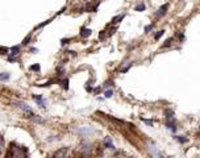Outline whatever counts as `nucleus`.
I'll use <instances>...</instances> for the list:
<instances>
[{"instance_id":"obj_1","label":"nucleus","mask_w":200,"mask_h":158,"mask_svg":"<svg viewBox=\"0 0 200 158\" xmlns=\"http://www.w3.org/2000/svg\"><path fill=\"white\" fill-rule=\"evenodd\" d=\"M13 156L16 158H28V150L24 146L20 148H13Z\"/></svg>"},{"instance_id":"obj_2","label":"nucleus","mask_w":200,"mask_h":158,"mask_svg":"<svg viewBox=\"0 0 200 158\" xmlns=\"http://www.w3.org/2000/svg\"><path fill=\"white\" fill-rule=\"evenodd\" d=\"M13 104H15L16 107H19L20 109H22L24 112H29V113H32V108H30L29 105H28L26 103H24V101H20V100H16L13 101Z\"/></svg>"},{"instance_id":"obj_3","label":"nucleus","mask_w":200,"mask_h":158,"mask_svg":"<svg viewBox=\"0 0 200 158\" xmlns=\"http://www.w3.org/2000/svg\"><path fill=\"white\" fill-rule=\"evenodd\" d=\"M167 8H168V4H163L162 7L155 12V16L157 17H163V16L166 15V12H167Z\"/></svg>"},{"instance_id":"obj_4","label":"nucleus","mask_w":200,"mask_h":158,"mask_svg":"<svg viewBox=\"0 0 200 158\" xmlns=\"http://www.w3.org/2000/svg\"><path fill=\"white\" fill-rule=\"evenodd\" d=\"M66 153H67V148H62L55 151L53 158H66Z\"/></svg>"},{"instance_id":"obj_5","label":"nucleus","mask_w":200,"mask_h":158,"mask_svg":"<svg viewBox=\"0 0 200 158\" xmlns=\"http://www.w3.org/2000/svg\"><path fill=\"white\" fill-rule=\"evenodd\" d=\"M80 150L83 151V153L88 154V153H90V150H91V144H90V142H87V141L82 142V145H80Z\"/></svg>"},{"instance_id":"obj_6","label":"nucleus","mask_w":200,"mask_h":158,"mask_svg":"<svg viewBox=\"0 0 200 158\" xmlns=\"http://www.w3.org/2000/svg\"><path fill=\"white\" fill-rule=\"evenodd\" d=\"M104 145H105L108 149H112V150H115V145H113V142H112L111 137H105V138H104Z\"/></svg>"},{"instance_id":"obj_7","label":"nucleus","mask_w":200,"mask_h":158,"mask_svg":"<svg viewBox=\"0 0 200 158\" xmlns=\"http://www.w3.org/2000/svg\"><path fill=\"white\" fill-rule=\"evenodd\" d=\"M34 100L38 103V105L40 107H45V103H46V101H45V99L42 96H40V95H38V96L37 95H34Z\"/></svg>"},{"instance_id":"obj_8","label":"nucleus","mask_w":200,"mask_h":158,"mask_svg":"<svg viewBox=\"0 0 200 158\" xmlns=\"http://www.w3.org/2000/svg\"><path fill=\"white\" fill-rule=\"evenodd\" d=\"M92 30L91 29H87V28H82L80 30V36L82 37H88V36H91Z\"/></svg>"},{"instance_id":"obj_9","label":"nucleus","mask_w":200,"mask_h":158,"mask_svg":"<svg viewBox=\"0 0 200 158\" xmlns=\"http://www.w3.org/2000/svg\"><path fill=\"white\" fill-rule=\"evenodd\" d=\"M145 4H143V3H140V4H137L136 5V11L137 12H142V11H145Z\"/></svg>"},{"instance_id":"obj_10","label":"nucleus","mask_w":200,"mask_h":158,"mask_svg":"<svg viewBox=\"0 0 200 158\" xmlns=\"http://www.w3.org/2000/svg\"><path fill=\"white\" fill-rule=\"evenodd\" d=\"M165 116H166V118H173V116H174V112L171 111V109H166L165 111Z\"/></svg>"},{"instance_id":"obj_11","label":"nucleus","mask_w":200,"mask_h":158,"mask_svg":"<svg viewBox=\"0 0 200 158\" xmlns=\"http://www.w3.org/2000/svg\"><path fill=\"white\" fill-rule=\"evenodd\" d=\"M19 52H20V46H13L12 49H11V54L12 55H17Z\"/></svg>"},{"instance_id":"obj_12","label":"nucleus","mask_w":200,"mask_h":158,"mask_svg":"<svg viewBox=\"0 0 200 158\" xmlns=\"http://www.w3.org/2000/svg\"><path fill=\"white\" fill-rule=\"evenodd\" d=\"M78 132H80V133H91V132H94V129L92 128H80V129H78Z\"/></svg>"},{"instance_id":"obj_13","label":"nucleus","mask_w":200,"mask_h":158,"mask_svg":"<svg viewBox=\"0 0 200 158\" xmlns=\"http://www.w3.org/2000/svg\"><path fill=\"white\" fill-rule=\"evenodd\" d=\"M124 17H125V15H119V16H116V17L112 20V22H113V24H116V22H120V20H123Z\"/></svg>"},{"instance_id":"obj_14","label":"nucleus","mask_w":200,"mask_h":158,"mask_svg":"<svg viewBox=\"0 0 200 158\" xmlns=\"http://www.w3.org/2000/svg\"><path fill=\"white\" fill-rule=\"evenodd\" d=\"M175 140H176V141H179L180 144L187 142V138H186V137H183V136H175Z\"/></svg>"},{"instance_id":"obj_15","label":"nucleus","mask_w":200,"mask_h":158,"mask_svg":"<svg viewBox=\"0 0 200 158\" xmlns=\"http://www.w3.org/2000/svg\"><path fill=\"white\" fill-rule=\"evenodd\" d=\"M104 95H105V98H112L113 96V90H107Z\"/></svg>"},{"instance_id":"obj_16","label":"nucleus","mask_w":200,"mask_h":158,"mask_svg":"<svg viewBox=\"0 0 200 158\" xmlns=\"http://www.w3.org/2000/svg\"><path fill=\"white\" fill-rule=\"evenodd\" d=\"M3 150H4V140H3V137H0V156H1Z\"/></svg>"},{"instance_id":"obj_17","label":"nucleus","mask_w":200,"mask_h":158,"mask_svg":"<svg viewBox=\"0 0 200 158\" xmlns=\"http://www.w3.org/2000/svg\"><path fill=\"white\" fill-rule=\"evenodd\" d=\"M141 120H142L143 123H146L149 126H151V125H153V121H151V120H148V118H143V117H141Z\"/></svg>"},{"instance_id":"obj_18","label":"nucleus","mask_w":200,"mask_h":158,"mask_svg":"<svg viewBox=\"0 0 200 158\" xmlns=\"http://www.w3.org/2000/svg\"><path fill=\"white\" fill-rule=\"evenodd\" d=\"M171 42H173V38H167V40L165 41V44H163V46H166V47H167V46H170V45H171Z\"/></svg>"},{"instance_id":"obj_19","label":"nucleus","mask_w":200,"mask_h":158,"mask_svg":"<svg viewBox=\"0 0 200 158\" xmlns=\"http://www.w3.org/2000/svg\"><path fill=\"white\" fill-rule=\"evenodd\" d=\"M153 28H154V24H150V25H148V26H145V32H146V33H149L151 29H153Z\"/></svg>"},{"instance_id":"obj_20","label":"nucleus","mask_w":200,"mask_h":158,"mask_svg":"<svg viewBox=\"0 0 200 158\" xmlns=\"http://www.w3.org/2000/svg\"><path fill=\"white\" fill-rule=\"evenodd\" d=\"M0 79L1 80H7V79H9V74H0Z\"/></svg>"},{"instance_id":"obj_21","label":"nucleus","mask_w":200,"mask_h":158,"mask_svg":"<svg viewBox=\"0 0 200 158\" xmlns=\"http://www.w3.org/2000/svg\"><path fill=\"white\" fill-rule=\"evenodd\" d=\"M30 70H33V71H40V65H34V66L30 67Z\"/></svg>"},{"instance_id":"obj_22","label":"nucleus","mask_w":200,"mask_h":158,"mask_svg":"<svg viewBox=\"0 0 200 158\" xmlns=\"http://www.w3.org/2000/svg\"><path fill=\"white\" fill-rule=\"evenodd\" d=\"M163 33H165V30H159V32L157 33V36H155V40H159V38H161V36H162Z\"/></svg>"},{"instance_id":"obj_23","label":"nucleus","mask_w":200,"mask_h":158,"mask_svg":"<svg viewBox=\"0 0 200 158\" xmlns=\"http://www.w3.org/2000/svg\"><path fill=\"white\" fill-rule=\"evenodd\" d=\"M109 86H113V82L112 80H108L105 84H104V87H109Z\"/></svg>"},{"instance_id":"obj_24","label":"nucleus","mask_w":200,"mask_h":158,"mask_svg":"<svg viewBox=\"0 0 200 158\" xmlns=\"http://www.w3.org/2000/svg\"><path fill=\"white\" fill-rule=\"evenodd\" d=\"M130 66H132V63H129V65H128V66H126V67H125V69H123V72H126V71H128V70H129V69H130Z\"/></svg>"},{"instance_id":"obj_25","label":"nucleus","mask_w":200,"mask_h":158,"mask_svg":"<svg viewBox=\"0 0 200 158\" xmlns=\"http://www.w3.org/2000/svg\"><path fill=\"white\" fill-rule=\"evenodd\" d=\"M29 40H30V34H29V36H28V37H26V38H25V40H24V41H22V44H24V45H26V44H28V41H29Z\"/></svg>"},{"instance_id":"obj_26","label":"nucleus","mask_w":200,"mask_h":158,"mask_svg":"<svg viewBox=\"0 0 200 158\" xmlns=\"http://www.w3.org/2000/svg\"><path fill=\"white\" fill-rule=\"evenodd\" d=\"M183 38H184V34H183V33H179V40H180V41H182Z\"/></svg>"},{"instance_id":"obj_27","label":"nucleus","mask_w":200,"mask_h":158,"mask_svg":"<svg viewBox=\"0 0 200 158\" xmlns=\"http://www.w3.org/2000/svg\"><path fill=\"white\" fill-rule=\"evenodd\" d=\"M99 37H100V38H104V30H103V32H100Z\"/></svg>"},{"instance_id":"obj_28","label":"nucleus","mask_w":200,"mask_h":158,"mask_svg":"<svg viewBox=\"0 0 200 158\" xmlns=\"http://www.w3.org/2000/svg\"><path fill=\"white\" fill-rule=\"evenodd\" d=\"M66 158H70V157H66Z\"/></svg>"}]
</instances>
